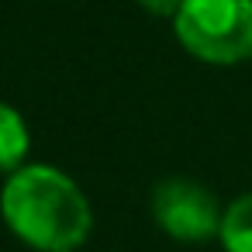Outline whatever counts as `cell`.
<instances>
[{
  "label": "cell",
  "instance_id": "1",
  "mask_svg": "<svg viewBox=\"0 0 252 252\" xmlns=\"http://www.w3.org/2000/svg\"><path fill=\"white\" fill-rule=\"evenodd\" d=\"M4 221L38 252H73L94 228L83 190L52 166H21L0 193Z\"/></svg>",
  "mask_w": 252,
  "mask_h": 252
},
{
  "label": "cell",
  "instance_id": "2",
  "mask_svg": "<svg viewBox=\"0 0 252 252\" xmlns=\"http://www.w3.org/2000/svg\"><path fill=\"white\" fill-rule=\"evenodd\" d=\"M173 25L180 45L204 63L252 59V0H187Z\"/></svg>",
  "mask_w": 252,
  "mask_h": 252
},
{
  "label": "cell",
  "instance_id": "3",
  "mask_svg": "<svg viewBox=\"0 0 252 252\" xmlns=\"http://www.w3.org/2000/svg\"><path fill=\"white\" fill-rule=\"evenodd\" d=\"M152 214L156 224L180 242H204L218 235L224 218V211H218V200L190 180H162L152 190Z\"/></svg>",
  "mask_w": 252,
  "mask_h": 252
},
{
  "label": "cell",
  "instance_id": "4",
  "mask_svg": "<svg viewBox=\"0 0 252 252\" xmlns=\"http://www.w3.org/2000/svg\"><path fill=\"white\" fill-rule=\"evenodd\" d=\"M28 125L25 118L11 107V104H0V169H21V159L28 156Z\"/></svg>",
  "mask_w": 252,
  "mask_h": 252
},
{
  "label": "cell",
  "instance_id": "5",
  "mask_svg": "<svg viewBox=\"0 0 252 252\" xmlns=\"http://www.w3.org/2000/svg\"><path fill=\"white\" fill-rule=\"evenodd\" d=\"M221 245L228 252H252V193L238 197L221 218Z\"/></svg>",
  "mask_w": 252,
  "mask_h": 252
},
{
  "label": "cell",
  "instance_id": "6",
  "mask_svg": "<svg viewBox=\"0 0 252 252\" xmlns=\"http://www.w3.org/2000/svg\"><path fill=\"white\" fill-rule=\"evenodd\" d=\"M138 4H142L149 14H156V18H176L187 0H138Z\"/></svg>",
  "mask_w": 252,
  "mask_h": 252
}]
</instances>
